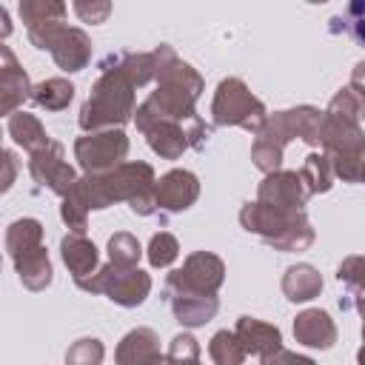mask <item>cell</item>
Listing matches in <instances>:
<instances>
[{"instance_id": "34", "label": "cell", "mask_w": 365, "mask_h": 365, "mask_svg": "<svg viewBox=\"0 0 365 365\" xmlns=\"http://www.w3.org/2000/svg\"><path fill=\"white\" fill-rule=\"evenodd\" d=\"M74 11L83 23H103L111 14V0H74Z\"/></svg>"}, {"instance_id": "20", "label": "cell", "mask_w": 365, "mask_h": 365, "mask_svg": "<svg viewBox=\"0 0 365 365\" xmlns=\"http://www.w3.org/2000/svg\"><path fill=\"white\" fill-rule=\"evenodd\" d=\"M282 291H285V297L291 302H308V299H314L322 291V277L308 262L291 265L285 271V277H282Z\"/></svg>"}, {"instance_id": "14", "label": "cell", "mask_w": 365, "mask_h": 365, "mask_svg": "<svg viewBox=\"0 0 365 365\" xmlns=\"http://www.w3.org/2000/svg\"><path fill=\"white\" fill-rule=\"evenodd\" d=\"M0 57H3V66H0V111L11 114L31 94V86H29L26 71L17 66L9 46H0Z\"/></svg>"}, {"instance_id": "24", "label": "cell", "mask_w": 365, "mask_h": 365, "mask_svg": "<svg viewBox=\"0 0 365 365\" xmlns=\"http://www.w3.org/2000/svg\"><path fill=\"white\" fill-rule=\"evenodd\" d=\"M20 17L26 23V29L48 26V23H63L66 3L63 0H20Z\"/></svg>"}, {"instance_id": "22", "label": "cell", "mask_w": 365, "mask_h": 365, "mask_svg": "<svg viewBox=\"0 0 365 365\" xmlns=\"http://www.w3.org/2000/svg\"><path fill=\"white\" fill-rule=\"evenodd\" d=\"M9 134L26 151H40L43 145L51 143L48 134H46V128L40 125V120L34 114H26V111H11L9 114Z\"/></svg>"}, {"instance_id": "13", "label": "cell", "mask_w": 365, "mask_h": 365, "mask_svg": "<svg viewBox=\"0 0 365 365\" xmlns=\"http://www.w3.org/2000/svg\"><path fill=\"white\" fill-rule=\"evenodd\" d=\"M234 334L240 336L245 354H248V356H257V359H262V362H268V359L282 348L279 331H277L274 325H268V322L254 319V317H240Z\"/></svg>"}, {"instance_id": "15", "label": "cell", "mask_w": 365, "mask_h": 365, "mask_svg": "<svg viewBox=\"0 0 365 365\" xmlns=\"http://www.w3.org/2000/svg\"><path fill=\"white\" fill-rule=\"evenodd\" d=\"M294 336H297L299 345L325 351V348H331L336 342V325L325 311L308 308L294 319Z\"/></svg>"}, {"instance_id": "28", "label": "cell", "mask_w": 365, "mask_h": 365, "mask_svg": "<svg viewBox=\"0 0 365 365\" xmlns=\"http://www.w3.org/2000/svg\"><path fill=\"white\" fill-rule=\"evenodd\" d=\"M328 114H336V117H342V120L359 123V120L365 117V91H362V88H356V86L342 88V91L331 100Z\"/></svg>"}, {"instance_id": "17", "label": "cell", "mask_w": 365, "mask_h": 365, "mask_svg": "<svg viewBox=\"0 0 365 365\" xmlns=\"http://www.w3.org/2000/svg\"><path fill=\"white\" fill-rule=\"evenodd\" d=\"M143 134L148 137V145H151L160 157H165V160H177V157L191 145V134H188V131L182 128V123H177V120H157V123H151Z\"/></svg>"}, {"instance_id": "26", "label": "cell", "mask_w": 365, "mask_h": 365, "mask_svg": "<svg viewBox=\"0 0 365 365\" xmlns=\"http://www.w3.org/2000/svg\"><path fill=\"white\" fill-rule=\"evenodd\" d=\"M299 177H302V182L308 185L311 194L328 191V188H331V180H334V163H331V157H325V154H311V157L305 160V165L299 168Z\"/></svg>"}, {"instance_id": "1", "label": "cell", "mask_w": 365, "mask_h": 365, "mask_svg": "<svg viewBox=\"0 0 365 365\" xmlns=\"http://www.w3.org/2000/svg\"><path fill=\"white\" fill-rule=\"evenodd\" d=\"M100 68L103 74L97 77L91 97L80 108V128L86 131L120 125L134 114V88L145 86L157 74V57L120 51L108 54Z\"/></svg>"}, {"instance_id": "41", "label": "cell", "mask_w": 365, "mask_h": 365, "mask_svg": "<svg viewBox=\"0 0 365 365\" xmlns=\"http://www.w3.org/2000/svg\"><path fill=\"white\" fill-rule=\"evenodd\" d=\"M308 3H328V0H308Z\"/></svg>"}, {"instance_id": "35", "label": "cell", "mask_w": 365, "mask_h": 365, "mask_svg": "<svg viewBox=\"0 0 365 365\" xmlns=\"http://www.w3.org/2000/svg\"><path fill=\"white\" fill-rule=\"evenodd\" d=\"M345 29L351 31V37L365 46V0H351L348 9H345Z\"/></svg>"}, {"instance_id": "33", "label": "cell", "mask_w": 365, "mask_h": 365, "mask_svg": "<svg viewBox=\"0 0 365 365\" xmlns=\"http://www.w3.org/2000/svg\"><path fill=\"white\" fill-rule=\"evenodd\" d=\"M336 279L345 282L348 288H365V254H359V257H348V259L339 265Z\"/></svg>"}, {"instance_id": "30", "label": "cell", "mask_w": 365, "mask_h": 365, "mask_svg": "<svg viewBox=\"0 0 365 365\" xmlns=\"http://www.w3.org/2000/svg\"><path fill=\"white\" fill-rule=\"evenodd\" d=\"M137 259H140V242L131 234L120 231V234H114L108 240V262L131 268V265H137Z\"/></svg>"}, {"instance_id": "19", "label": "cell", "mask_w": 365, "mask_h": 365, "mask_svg": "<svg viewBox=\"0 0 365 365\" xmlns=\"http://www.w3.org/2000/svg\"><path fill=\"white\" fill-rule=\"evenodd\" d=\"M14 259V268L20 274V282L31 291H43L48 282H51V262H48V254L43 245L26 251V254H17L11 257Z\"/></svg>"}, {"instance_id": "9", "label": "cell", "mask_w": 365, "mask_h": 365, "mask_svg": "<svg viewBox=\"0 0 365 365\" xmlns=\"http://www.w3.org/2000/svg\"><path fill=\"white\" fill-rule=\"evenodd\" d=\"M31 43H34L37 48H43V51H51L54 63H57L60 68H66V71H80V68H86V63L91 60V43H88L86 31L68 29V26H63V23L54 26V29H48L46 34L34 37Z\"/></svg>"}, {"instance_id": "18", "label": "cell", "mask_w": 365, "mask_h": 365, "mask_svg": "<svg viewBox=\"0 0 365 365\" xmlns=\"http://www.w3.org/2000/svg\"><path fill=\"white\" fill-rule=\"evenodd\" d=\"M60 251H63V262L68 265L74 282H80V279H86L88 274L97 271V248H94V242H88L83 234L74 231V234L63 237Z\"/></svg>"}, {"instance_id": "16", "label": "cell", "mask_w": 365, "mask_h": 365, "mask_svg": "<svg viewBox=\"0 0 365 365\" xmlns=\"http://www.w3.org/2000/svg\"><path fill=\"white\" fill-rule=\"evenodd\" d=\"M171 311L177 322L182 325H205L217 314V297L214 294H197V291H168Z\"/></svg>"}, {"instance_id": "29", "label": "cell", "mask_w": 365, "mask_h": 365, "mask_svg": "<svg viewBox=\"0 0 365 365\" xmlns=\"http://www.w3.org/2000/svg\"><path fill=\"white\" fill-rule=\"evenodd\" d=\"M331 163H334V174L342 177L345 182H365V145L331 154Z\"/></svg>"}, {"instance_id": "25", "label": "cell", "mask_w": 365, "mask_h": 365, "mask_svg": "<svg viewBox=\"0 0 365 365\" xmlns=\"http://www.w3.org/2000/svg\"><path fill=\"white\" fill-rule=\"evenodd\" d=\"M37 245H43V225L37 220H17V222L9 225V234H6L9 257L26 254Z\"/></svg>"}, {"instance_id": "21", "label": "cell", "mask_w": 365, "mask_h": 365, "mask_svg": "<svg viewBox=\"0 0 365 365\" xmlns=\"http://www.w3.org/2000/svg\"><path fill=\"white\" fill-rule=\"evenodd\" d=\"M160 339L151 328H137L131 334L123 336L120 348H117V362H154L160 359Z\"/></svg>"}, {"instance_id": "11", "label": "cell", "mask_w": 365, "mask_h": 365, "mask_svg": "<svg viewBox=\"0 0 365 365\" xmlns=\"http://www.w3.org/2000/svg\"><path fill=\"white\" fill-rule=\"evenodd\" d=\"M308 197H311V191H308V185L302 182L299 171H271V174L262 180L259 194H257L259 202L274 205V208H285V211L302 208Z\"/></svg>"}, {"instance_id": "8", "label": "cell", "mask_w": 365, "mask_h": 365, "mask_svg": "<svg viewBox=\"0 0 365 365\" xmlns=\"http://www.w3.org/2000/svg\"><path fill=\"white\" fill-rule=\"evenodd\" d=\"M225 279V265L220 257L208 251H197L185 259L180 271H171L165 279V291H197V294H217Z\"/></svg>"}, {"instance_id": "4", "label": "cell", "mask_w": 365, "mask_h": 365, "mask_svg": "<svg viewBox=\"0 0 365 365\" xmlns=\"http://www.w3.org/2000/svg\"><path fill=\"white\" fill-rule=\"evenodd\" d=\"M240 222L245 225V231L259 234L265 242H271L279 251H302L314 242V228L299 208L285 211L257 200L240 211Z\"/></svg>"}, {"instance_id": "36", "label": "cell", "mask_w": 365, "mask_h": 365, "mask_svg": "<svg viewBox=\"0 0 365 365\" xmlns=\"http://www.w3.org/2000/svg\"><path fill=\"white\" fill-rule=\"evenodd\" d=\"M165 359L177 362V359H188V362H197L200 359V345L191 334H180L171 339V351L165 354Z\"/></svg>"}, {"instance_id": "23", "label": "cell", "mask_w": 365, "mask_h": 365, "mask_svg": "<svg viewBox=\"0 0 365 365\" xmlns=\"http://www.w3.org/2000/svg\"><path fill=\"white\" fill-rule=\"evenodd\" d=\"M74 97V86L63 77H51L31 88V100L46 111H63Z\"/></svg>"}, {"instance_id": "2", "label": "cell", "mask_w": 365, "mask_h": 365, "mask_svg": "<svg viewBox=\"0 0 365 365\" xmlns=\"http://www.w3.org/2000/svg\"><path fill=\"white\" fill-rule=\"evenodd\" d=\"M88 208H106L114 200H128L131 211L140 217L154 214V171L148 163H120L108 171H86L74 182Z\"/></svg>"}, {"instance_id": "27", "label": "cell", "mask_w": 365, "mask_h": 365, "mask_svg": "<svg viewBox=\"0 0 365 365\" xmlns=\"http://www.w3.org/2000/svg\"><path fill=\"white\" fill-rule=\"evenodd\" d=\"M208 354H211V359L220 362V365H237V362H242V359L248 356L245 348H242V342H240V336H237L234 331H217V334L211 336Z\"/></svg>"}, {"instance_id": "7", "label": "cell", "mask_w": 365, "mask_h": 365, "mask_svg": "<svg viewBox=\"0 0 365 365\" xmlns=\"http://www.w3.org/2000/svg\"><path fill=\"white\" fill-rule=\"evenodd\" d=\"M125 151H128V140L114 125H108L106 131H91L74 143V157L86 171H108L120 165Z\"/></svg>"}, {"instance_id": "38", "label": "cell", "mask_w": 365, "mask_h": 365, "mask_svg": "<svg viewBox=\"0 0 365 365\" xmlns=\"http://www.w3.org/2000/svg\"><path fill=\"white\" fill-rule=\"evenodd\" d=\"M3 163H6V177H3V191H6L11 188V180H14V154L3 151Z\"/></svg>"}, {"instance_id": "37", "label": "cell", "mask_w": 365, "mask_h": 365, "mask_svg": "<svg viewBox=\"0 0 365 365\" xmlns=\"http://www.w3.org/2000/svg\"><path fill=\"white\" fill-rule=\"evenodd\" d=\"M68 362H100L103 359V345L97 339H80L68 354H66Z\"/></svg>"}, {"instance_id": "39", "label": "cell", "mask_w": 365, "mask_h": 365, "mask_svg": "<svg viewBox=\"0 0 365 365\" xmlns=\"http://www.w3.org/2000/svg\"><path fill=\"white\" fill-rule=\"evenodd\" d=\"M351 86H356V88L365 91V63H356V68L351 74Z\"/></svg>"}, {"instance_id": "32", "label": "cell", "mask_w": 365, "mask_h": 365, "mask_svg": "<svg viewBox=\"0 0 365 365\" xmlns=\"http://www.w3.org/2000/svg\"><path fill=\"white\" fill-rule=\"evenodd\" d=\"M88 211H91V208L86 205V200L80 197L77 188H71V191L63 197V220H66V225H68L71 231H77V234L86 231V214H88Z\"/></svg>"}, {"instance_id": "5", "label": "cell", "mask_w": 365, "mask_h": 365, "mask_svg": "<svg viewBox=\"0 0 365 365\" xmlns=\"http://www.w3.org/2000/svg\"><path fill=\"white\" fill-rule=\"evenodd\" d=\"M211 114H214L217 125H240L251 134H259L262 125L268 123L265 120V106L237 77H228L217 86Z\"/></svg>"}, {"instance_id": "31", "label": "cell", "mask_w": 365, "mask_h": 365, "mask_svg": "<svg viewBox=\"0 0 365 365\" xmlns=\"http://www.w3.org/2000/svg\"><path fill=\"white\" fill-rule=\"evenodd\" d=\"M177 257H180V245H177V240L168 231H160V234L151 237V242H148V262L154 268H165Z\"/></svg>"}, {"instance_id": "12", "label": "cell", "mask_w": 365, "mask_h": 365, "mask_svg": "<svg viewBox=\"0 0 365 365\" xmlns=\"http://www.w3.org/2000/svg\"><path fill=\"white\" fill-rule=\"evenodd\" d=\"M197 194H200L197 177L191 171H182V168L168 171L154 185V200H157V208H163V211H182V208H188L197 200Z\"/></svg>"}, {"instance_id": "40", "label": "cell", "mask_w": 365, "mask_h": 365, "mask_svg": "<svg viewBox=\"0 0 365 365\" xmlns=\"http://www.w3.org/2000/svg\"><path fill=\"white\" fill-rule=\"evenodd\" d=\"M362 339H365V325H362ZM356 359H359V362H365V345H362V351L356 354Z\"/></svg>"}, {"instance_id": "3", "label": "cell", "mask_w": 365, "mask_h": 365, "mask_svg": "<svg viewBox=\"0 0 365 365\" xmlns=\"http://www.w3.org/2000/svg\"><path fill=\"white\" fill-rule=\"evenodd\" d=\"M322 111L311 106H299L291 111H279L274 120H268L254 143V163L259 171L271 174L282 163V148L291 137H302L305 143H319V125H322Z\"/></svg>"}, {"instance_id": "10", "label": "cell", "mask_w": 365, "mask_h": 365, "mask_svg": "<svg viewBox=\"0 0 365 365\" xmlns=\"http://www.w3.org/2000/svg\"><path fill=\"white\" fill-rule=\"evenodd\" d=\"M29 171H31V177H34L40 185L51 188V191L60 194V197H66V194L74 188V182H77V174H74L71 165L63 160V145L54 143V140H51L48 145H43L40 151H31Z\"/></svg>"}, {"instance_id": "6", "label": "cell", "mask_w": 365, "mask_h": 365, "mask_svg": "<svg viewBox=\"0 0 365 365\" xmlns=\"http://www.w3.org/2000/svg\"><path fill=\"white\" fill-rule=\"evenodd\" d=\"M83 291H103L111 302H117V305H125V308H134V305H140L145 297H148V291H151V279H148V274H143L140 268H123V265H114V262H108L106 268H100V271H94L91 277H86V279H80L77 282Z\"/></svg>"}]
</instances>
